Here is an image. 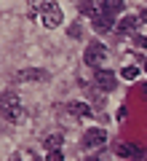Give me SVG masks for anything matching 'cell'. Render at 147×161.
Returning <instances> with one entry per match:
<instances>
[{
  "label": "cell",
  "mask_w": 147,
  "mask_h": 161,
  "mask_svg": "<svg viewBox=\"0 0 147 161\" xmlns=\"http://www.w3.org/2000/svg\"><path fill=\"white\" fill-rule=\"evenodd\" d=\"M115 153L123 156V158H131V156H136V148L129 145V142H118V145H115Z\"/></svg>",
  "instance_id": "8fae6325"
},
{
  "label": "cell",
  "mask_w": 147,
  "mask_h": 161,
  "mask_svg": "<svg viewBox=\"0 0 147 161\" xmlns=\"http://www.w3.org/2000/svg\"><path fill=\"white\" fill-rule=\"evenodd\" d=\"M134 43H136L139 48H147V38H142V35H136V38H134Z\"/></svg>",
  "instance_id": "2e32d148"
},
{
  "label": "cell",
  "mask_w": 147,
  "mask_h": 161,
  "mask_svg": "<svg viewBox=\"0 0 147 161\" xmlns=\"http://www.w3.org/2000/svg\"><path fill=\"white\" fill-rule=\"evenodd\" d=\"M102 8H104V14L107 16H118L120 11H123V0H102Z\"/></svg>",
  "instance_id": "30bf717a"
},
{
  "label": "cell",
  "mask_w": 147,
  "mask_h": 161,
  "mask_svg": "<svg viewBox=\"0 0 147 161\" xmlns=\"http://www.w3.org/2000/svg\"><path fill=\"white\" fill-rule=\"evenodd\" d=\"M136 75H139V70H136L134 64H131V67H123V70H120V78H126V80H134Z\"/></svg>",
  "instance_id": "5bb4252c"
},
{
  "label": "cell",
  "mask_w": 147,
  "mask_h": 161,
  "mask_svg": "<svg viewBox=\"0 0 147 161\" xmlns=\"http://www.w3.org/2000/svg\"><path fill=\"white\" fill-rule=\"evenodd\" d=\"M45 6H48V0H29V16H38V14H43Z\"/></svg>",
  "instance_id": "7c38bea8"
},
{
  "label": "cell",
  "mask_w": 147,
  "mask_h": 161,
  "mask_svg": "<svg viewBox=\"0 0 147 161\" xmlns=\"http://www.w3.org/2000/svg\"><path fill=\"white\" fill-rule=\"evenodd\" d=\"M45 78H48L45 70H22V73H16L19 83H24V80H45Z\"/></svg>",
  "instance_id": "52a82bcc"
},
{
  "label": "cell",
  "mask_w": 147,
  "mask_h": 161,
  "mask_svg": "<svg viewBox=\"0 0 147 161\" xmlns=\"http://www.w3.org/2000/svg\"><path fill=\"white\" fill-rule=\"evenodd\" d=\"M40 19H43V24H45L48 30L59 27V24H62V8H59L56 3H51V0H48V6L43 8V14H40Z\"/></svg>",
  "instance_id": "3957f363"
},
{
  "label": "cell",
  "mask_w": 147,
  "mask_h": 161,
  "mask_svg": "<svg viewBox=\"0 0 147 161\" xmlns=\"http://www.w3.org/2000/svg\"><path fill=\"white\" fill-rule=\"evenodd\" d=\"M139 16H123V19H120V22H118V27H115V30H118V35H131V32H136V30H139Z\"/></svg>",
  "instance_id": "8992f818"
},
{
  "label": "cell",
  "mask_w": 147,
  "mask_h": 161,
  "mask_svg": "<svg viewBox=\"0 0 147 161\" xmlns=\"http://www.w3.org/2000/svg\"><path fill=\"white\" fill-rule=\"evenodd\" d=\"M59 145H62V134H48L45 137V148L48 150H59Z\"/></svg>",
  "instance_id": "4fadbf2b"
},
{
  "label": "cell",
  "mask_w": 147,
  "mask_h": 161,
  "mask_svg": "<svg viewBox=\"0 0 147 161\" xmlns=\"http://www.w3.org/2000/svg\"><path fill=\"white\" fill-rule=\"evenodd\" d=\"M139 161H147V153H142V158H139Z\"/></svg>",
  "instance_id": "ac0fdd59"
},
{
  "label": "cell",
  "mask_w": 147,
  "mask_h": 161,
  "mask_svg": "<svg viewBox=\"0 0 147 161\" xmlns=\"http://www.w3.org/2000/svg\"><path fill=\"white\" fill-rule=\"evenodd\" d=\"M91 24H94V30H99V32H107V30H113V16H107V14H99L96 19H91Z\"/></svg>",
  "instance_id": "ba28073f"
},
{
  "label": "cell",
  "mask_w": 147,
  "mask_h": 161,
  "mask_svg": "<svg viewBox=\"0 0 147 161\" xmlns=\"http://www.w3.org/2000/svg\"><path fill=\"white\" fill-rule=\"evenodd\" d=\"M70 113H72L75 118H91V115H94V110H91L86 102H72V105H70Z\"/></svg>",
  "instance_id": "9c48e42d"
},
{
  "label": "cell",
  "mask_w": 147,
  "mask_h": 161,
  "mask_svg": "<svg viewBox=\"0 0 147 161\" xmlns=\"http://www.w3.org/2000/svg\"><path fill=\"white\" fill-rule=\"evenodd\" d=\"M107 142V132L104 129H86L83 134V148H102V145Z\"/></svg>",
  "instance_id": "277c9868"
},
{
  "label": "cell",
  "mask_w": 147,
  "mask_h": 161,
  "mask_svg": "<svg viewBox=\"0 0 147 161\" xmlns=\"http://www.w3.org/2000/svg\"><path fill=\"white\" fill-rule=\"evenodd\" d=\"M0 115L6 121H11V124L24 121V108H22V102H19V97L13 92H6L0 97Z\"/></svg>",
  "instance_id": "6da1fadb"
},
{
  "label": "cell",
  "mask_w": 147,
  "mask_h": 161,
  "mask_svg": "<svg viewBox=\"0 0 147 161\" xmlns=\"http://www.w3.org/2000/svg\"><path fill=\"white\" fill-rule=\"evenodd\" d=\"M144 70H147V62H144Z\"/></svg>",
  "instance_id": "d6986e66"
},
{
  "label": "cell",
  "mask_w": 147,
  "mask_h": 161,
  "mask_svg": "<svg viewBox=\"0 0 147 161\" xmlns=\"http://www.w3.org/2000/svg\"><path fill=\"white\" fill-rule=\"evenodd\" d=\"M83 59H86V64H88V67H94V70H102L104 59H107V48H104L102 43H88V48H86Z\"/></svg>",
  "instance_id": "7a4b0ae2"
},
{
  "label": "cell",
  "mask_w": 147,
  "mask_h": 161,
  "mask_svg": "<svg viewBox=\"0 0 147 161\" xmlns=\"http://www.w3.org/2000/svg\"><path fill=\"white\" fill-rule=\"evenodd\" d=\"M45 161H64V153H62V150H48Z\"/></svg>",
  "instance_id": "9a60e30c"
},
{
  "label": "cell",
  "mask_w": 147,
  "mask_h": 161,
  "mask_svg": "<svg viewBox=\"0 0 147 161\" xmlns=\"http://www.w3.org/2000/svg\"><path fill=\"white\" fill-rule=\"evenodd\" d=\"M94 83L99 89H102V92H113L115 89V83H118V78H115V73L113 70H96V78H94Z\"/></svg>",
  "instance_id": "5b68a950"
},
{
  "label": "cell",
  "mask_w": 147,
  "mask_h": 161,
  "mask_svg": "<svg viewBox=\"0 0 147 161\" xmlns=\"http://www.w3.org/2000/svg\"><path fill=\"white\" fill-rule=\"evenodd\" d=\"M11 161H22V158H19V156H11Z\"/></svg>",
  "instance_id": "e0dca14e"
}]
</instances>
